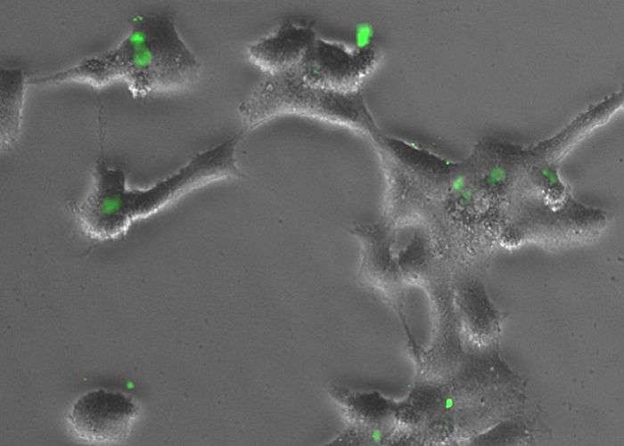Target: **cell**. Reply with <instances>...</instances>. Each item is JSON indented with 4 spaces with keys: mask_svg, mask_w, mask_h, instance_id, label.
Here are the masks:
<instances>
[{
    "mask_svg": "<svg viewBox=\"0 0 624 446\" xmlns=\"http://www.w3.org/2000/svg\"><path fill=\"white\" fill-rule=\"evenodd\" d=\"M200 70V62L176 29L174 16L159 12L133 17L129 34L116 48L26 84L70 82L102 88L119 81L134 98H145L185 91L197 82Z\"/></svg>",
    "mask_w": 624,
    "mask_h": 446,
    "instance_id": "cell-1",
    "label": "cell"
},
{
    "mask_svg": "<svg viewBox=\"0 0 624 446\" xmlns=\"http://www.w3.org/2000/svg\"><path fill=\"white\" fill-rule=\"evenodd\" d=\"M241 136L234 135L198 153L171 176L146 190L128 189L124 173L98 164L87 198L72 211L91 239L107 240L125 235L137 220L156 214L185 194L214 182L246 178L237 167Z\"/></svg>",
    "mask_w": 624,
    "mask_h": 446,
    "instance_id": "cell-2",
    "label": "cell"
},
{
    "mask_svg": "<svg viewBox=\"0 0 624 446\" xmlns=\"http://www.w3.org/2000/svg\"><path fill=\"white\" fill-rule=\"evenodd\" d=\"M137 412L129 395L100 388L86 393L74 402L69 424L85 442L115 444L127 438Z\"/></svg>",
    "mask_w": 624,
    "mask_h": 446,
    "instance_id": "cell-3",
    "label": "cell"
},
{
    "mask_svg": "<svg viewBox=\"0 0 624 446\" xmlns=\"http://www.w3.org/2000/svg\"><path fill=\"white\" fill-rule=\"evenodd\" d=\"M309 40L307 31L281 28L250 45L248 56L255 66L270 77L280 75L300 57Z\"/></svg>",
    "mask_w": 624,
    "mask_h": 446,
    "instance_id": "cell-4",
    "label": "cell"
},
{
    "mask_svg": "<svg viewBox=\"0 0 624 446\" xmlns=\"http://www.w3.org/2000/svg\"><path fill=\"white\" fill-rule=\"evenodd\" d=\"M24 80L19 69L1 70L2 146L13 144L19 135L21 122Z\"/></svg>",
    "mask_w": 624,
    "mask_h": 446,
    "instance_id": "cell-5",
    "label": "cell"
}]
</instances>
